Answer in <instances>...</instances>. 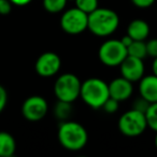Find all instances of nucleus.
I'll return each instance as SVG.
<instances>
[{
    "label": "nucleus",
    "instance_id": "nucleus-14",
    "mask_svg": "<svg viewBox=\"0 0 157 157\" xmlns=\"http://www.w3.org/2000/svg\"><path fill=\"white\" fill-rule=\"evenodd\" d=\"M16 151L13 136L7 131H0V157H12Z\"/></svg>",
    "mask_w": 157,
    "mask_h": 157
},
{
    "label": "nucleus",
    "instance_id": "nucleus-7",
    "mask_svg": "<svg viewBox=\"0 0 157 157\" xmlns=\"http://www.w3.org/2000/svg\"><path fill=\"white\" fill-rule=\"evenodd\" d=\"M88 14L78 8H72L63 12L61 15L60 26L65 33L69 35H78L87 29Z\"/></svg>",
    "mask_w": 157,
    "mask_h": 157
},
{
    "label": "nucleus",
    "instance_id": "nucleus-21",
    "mask_svg": "<svg viewBox=\"0 0 157 157\" xmlns=\"http://www.w3.org/2000/svg\"><path fill=\"white\" fill-rule=\"evenodd\" d=\"M146 44V53L148 56L157 57V39H151L147 42H145Z\"/></svg>",
    "mask_w": 157,
    "mask_h": 157
},
{
    "label": "nucleus",
    "instance_id": "nucleus-28",
    "mask_svg": "<svg viewBox=\"0 0 157 157\" xmlns=\"http://www.w3.org/2000/svg\"><path fill=\"white\" fill-rule=\"evenodd\" d=\"M152 71H153V74L157 76V57L154 58V61L152 63Z\"/></svg>",
    "mask_w": 157,
    "mask_h": 157
},
{
    "label": "nucleus",
    "instance_id": "nucleus-1",
    "mask_svg": "<svg viewBox=\"0 0 157 157\" xmlns=\"http://www.w3.org/2000/svg\"><path fill=\"white\" fill-rule=\"evenodd\" d=\"M58 141L63 148L71 152H78L85 147L88 141L86 129L76 122L65 121L58 128Z\"/></svg>",
    "mask_w": 157,
    "mask_h": 157
},
{
    "label": "nucleus",
    "instance_id": "nucleus-8",
    "mask_svg": "<svg viewBox=\"0 0 157 157\" xmlns=\"http://www.w3.org/2000/svg\"><path fill=\"white\" fill-rule=\"evenodd\" d=\"M48 105L41 96H31L24 101L22 105V114L29 122H39L46 115Z\"/></svg>",
    "mask_w": 157,
    "mask_h": 157
},
{
    "label": "nucleus",
    "instance_id": "nucleus-27",
    "mask_svg": "<svg viewBox=\"0 0 157 157\" xmlns=\"http://www.w3.org/2000/svg\"><path fill=\"white\" fill-rule=\"evenodd\" d=\"M121 41H122V43L124 44V45L127 48V46H129V45H130V43L133 41V40L131 39V38L129 37L128 35H126V36H125V37H123L122 39H121Z\"/></svg>",
    "mask_w": 157,
    "mask_h": 157
},
{
    "label": "nucleus",
    "instance_id": "nucleus-25",
    "mask_svg": "<svg viewBox=\"0 0 157 157\" xmlns=\"http://www.w3.org/2000/svg\"><path fill=\"white\" fill-rule=\"evenodd\" d=\"M131 2L140 9H146L154 5L155 0H131Z\"/></svg>",
    "mask_w": 157,
    "mask_h": 157
},
{
    "label": "nucleus",
    "instance_id": "nucleus-24",
    "mask_svg": "<svg viewBox=\"0 0 157 157\" xmlns=\"http://www.w3.org/2000/svg\"><path fill=\"white\" fill-rule=\"evenodd\" d=\"M8 102V93L3 86L0 85V114L2 113Z\"/></svg>",
    "mask_w": 157,
    "mask_h": 157
},
{
    "label": "nucleus",
    "instance_id": "nucleus-30",
    "mask_svg": "<svg viewBox=\"0 0 157 157\" xmlns=\"http://www.w3.org/2000/svg\"><path fill=\"white\" fill-rule=\"evenodd\" d=\"M71 1H74V0H71Z\"/></svg>",
    "mask_w": 157,
    "mask_h": 157
},
{
    "label": "nucleus",
    "instance_id": "nucleus-3",
    "mask_svg": "<svg viewBox=\"0 0 157 157\" xmlns=\"http://www.w3.org/2000/svg\"><path fill=\"white\" fill-rule=\"evenodd\" d=\"M80 97L92 109H101L110 97L109 84L98 78H90L82 83Z\"/></svg>",
    "mask_w": 157,
    "mask_h": 157
},
{
    "label": "nucleus",
    "instance_id": "nucleus-13",
    "mask_svg": "<svg viewBox=\"0 0 157 157\" xmlns=\"http://www.w3.org/2000/svg\"><path fill=\"white\" fill-rule=\"evenodd\" d=\"M127 35L132 40L145 41L150 35V26L143 20H133L127 27Z\"/></svg>",
    "mask_w": 157,
    "mask_h": 157
},
{
    "label": "nucleus",
    "instance_id": "nucleus-9",
    "mask_svg": "<svg viewBox=\"0 0 157 157\" xmlns=\"http://www.w3.org/2000/svg\"><path fill=\"white\" fill-rule=\"evenodd\" d=\"M61 67V59L56 53L45 52L38 57L36 61V72L42 78H51L58 73Z\"/></svg>",
    "mask_w": 157,
    "mask_h": 157
},
{
    "label": "nucleus",
    "instance_id": "nucleus-19",
    "mask_svg": "<svg viewBox=\"0 0 157 157\" xmlns=\"http://www.w3.org/2000/svg\"><path fill=\"white\" fill-rule=\"evenodd\" d=\"M76 8L90 14L98 8V0H74Z\"/></svg>",
    "mask_w": 157,
    "mask_h": 157
},
{
    "label": "nucleus",
    "instance_id": "nucleus-18",
    "mask_svg": "<svg viewBox=\"0 0 157 157\" xmlns=\"http://www.w3.org/2000/svg\"><path fill=\"white\" fill-rule=\"evenodd\" d=\"M72 112V107L70 102H65V101H59L55 108V115L60 121H66L70 116Z\"/></svg>",
    "mask_w": 157,
    "mask_h": 157
},
{
    "label": "nucleus",
    "instance_id": "nucleus-22",
    "mask_svg": "<svg viewBox=\"0 0 157 157\" xmlns=\"http://www.w3.org/2000/svg\"><path fill=\"white\" fill-rule=\"evenodd\" d=\"M150 105H151V103L148 102V101H146L145 99L141 97L140 99H137V100L135 101V103H133V109H136V110H138V111H141V112H143V113H145Z\"/></svg>",
    "mask_w": 157,
    "mask_h": 157
},
{
    "label": "nucleus",
    "instance_id": "nucleus-4",
    "mask_svg": "<svg viewBox=\"0 0 157 157\" xmlns=\"http://www.w3.org/2000/svg\"><path fill=\"white\" fill-rule=\"evenodd\" d=\"M82 83L73 73H63L54 84V93L59 101L72 103L80 97Z\"/></svg>",
    "mask_w": 157,
    "mask_h": 157
},
{
    "label": "nucleus",
    "instance_id": "nucleus-6",
    "mask_svg": "<svg viewBox=\"0 0 157 157\" xmlns=\"http://www.w3.org/2000/svg\"><path fill=\"white\" fill-rule=\"evenodd\" d=\"M98 56L100 61L108 67H117L128 56L127 48L121 40L110 39L105 41L99 48Z\"/></svg>",
    "mask_w": 157,
    "mask_h": 157
},
{
    "label": "nucleus",
    "instance_id": "nucleus-12",
    "mask_svg": "<svg viewBox=\"0 0 157 157\" xmlns=\"http://www.w3.org/2000/svg\"><path fill=\"white\" fill-rule=\"evenodd\" d=\"M140 95L150 103L157 102V76L155 74L144 76L140 80Z\"/></svg>",
    "mask_w": 157,
    "mask_h": 157
},
{
    "label": "nucleus",
    "instance_id": "nucleus-2",
    "mask_svg": "<svg viewBox=\"0 0 157 157\" xmlns=\"http://www.w3.org/2000/svg\"><path fill=\"white\" fill-rule=\"evenodd\" d=\"M120 25L117 13L107 8H97L88 14L87 29L98 37H108L114 33Z\"/></svg>",
    "mask_w": 157,
    "mask_h": 157
},
{
    "label": "nucleus",
    "instance_id": "nucleus-5",
    "mask_svg": "<svg viewBox=\"0 0 157 157\" xmlns=\"http://www.w3.org/2000/svg\"><path fill=\"white\" fill-rule=\"evenodd\" d=\"M118 129L126 137H138L145 131L147 127L145 113L131 109L125 112L118 120Z\"/></svg>",
    "mask_w": 157,
    "mask_h": 157
},
{
    "label": "nucleus",
    "instance_id": "nucleus-10",
    "mask_svg": "<svg viewBox=\"0 0 157 157\" xmlns=\"http://www.w3.org/2000/svg\"><path fill=\"white\" fill-rule=\"evenodd\" d=\"M121 74L123 78H127L130 82H138L143 78L144 63L143 59L133 56H127L120 65Z\"/></svg>",
    "mask_w": 157,
    "mask_h": 157
},
{
    "label": "nucleus",
    "instance_id": "nucleus-15",
    "mask_svg": "<svg viewBox=\"0 0 157 157\" xmlns=\"http://www.w3.org/2000/svg\"><path fill=\"white\" fill-rule=\"evenodd\" d=\"M127 53H128L129 56H133V57H137V58L143 59L144 57L147 56L145 42L133 40L130 43V45L127 46Z\"/></svg>",
    "mask_w": 157,
    "mask_h": 157
},
{
    "label": "nucleus",
    "instance_id": "nucleus-17",
    "mask_svg": "<svg viewBox=\"0 0 157 157\" xmlns=\"http://www.w3.org/2000/svg\"><path fill=\"white\" fill-rule=\"evenodd\" d=\"M147 127L157 132V102L151 103L145 112Z\"/></svg>",
    "mask_w": 157,
    "mask_h": 157
},
{
    "label": "nucleus",
    "instance_id": "nucleus-16",
    "mask_svg": "<svg viewBox=\"0 0 157 157\" xmlns=\"http://www.w3.org/2000/svg\"><path fill=\"white\" fill-rule=\"evenodd\" d=\"M68 0H43V7L48 13H60L65 9Z\"/></svg>",
    "mask_w": 157,
    "mask_h": 157
},
{
    "label": "nucleus",
    "instance_id": "nucleus-23",
    "mask_svg": "<svg viewBox=\"0 0 157 157\" xmlns=\"http://www.w3.org/2000/svg\"><path fill=\"white\" fill-rule=\"evenodd\" d=\"M12 2L10 0H0V14L8 15L12 11Z\"/></svg>",
    "mask_w": 157,
    "mask_h": 157
},
{
    "label": "nucleus",
    "instance_id": "nucleus-29",
    "mask_svg": "<svg viewBox=\"0 0 157 157\" xmlns=\"http://www.w3.org/2000/svg\"><path fill=\"white\" fill-rule=\"evenodd\" d=\"M155 146L157 148V132H156V136H155Z\"/></svg>",
    "mask_w": 157,
    "mask_h": 157
},
{
    "label": "nucleus",
    "instance_id": "nucleus-11",
    "mask_svg": "<svg viewBox=\"0 0 157 157\" xmlns=\"http://www.w3.org/2000/svg\"><path fill=\"white\" fill-rule=\"evenodd\" d=\"M133 92L132 82L128 81L127 78H114L113 81L109 84V93L110 97L116 99L117 101H125L130 98Z\"/></svg>",
    "mask_w": 157,
    "mask_h": 157
},
{
    "label": "nucleus",
    "instance_id": "nucleus-26",
    "mask_svg": "<svg viewBox=\"0 0 157 157\" xmlns=\"http://www.w3.org/2000/svg\"><path fill=\"white\" fill-rule=\"evenodd\" d=\"M12 2V5L18 6V7H25V6L29 5L33 0H10Z\"/></svg>",
    "mask_w": 157,
    "mask_h": 157
},
{
    "label": "nucleus",
    "instance_id": "nucleus-20",
    "mask_svg": "<svg viewBox=\"0 0 157 157\" xmlns=\"http://www.w3.org/2000/svg\"><path fill=\"white\" fill-rule=\"evenodd\" d=\"M118 102H120V101H117L116 99L112 98V97H109V98H108V100L105 101V105H102V108H101V109L105 110L107 113L113 114L118 110Z\"/></svg>",
    "mask_w": 157,
    "mask_h": 157
}]
</instances>
